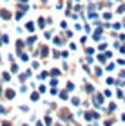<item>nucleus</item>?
Returning <instances> with one entry per match:
<instances>
[{
  "mask_svg": "<svg viewBox=\"0 0 125 126\" xmlns=\"http://www.w3.org/2000/svg\"><path fill=\"white\" fill-rule=\"evenodd\" d=\"M0 15H2V18H4V20H9V18H11L9 11H5V9H2V11H0Z\"/></svg>",
  "mask_w": 125,
  "mask_h": 126,
  "instance_id": "obj_1",
  "label": "nucleus"
},
{
  "mask_svg": "<svg viewBox=\"0 0 125 126\" xmlns=\"http://www.w3.org/2000/svg\"><path fill=\"white\" fill-rule=\"evenodd\" d=\"M11 70L16 72V70H18V65H16V63H11Z\"/></svg>",
  "mask_w": 125,
  "mask_h": 126,
  "instance_id": "obj_2",
  "label": "nucleus"
},
{
  "mask_svg": "<svg viewBox=\"0 0 125 126\" xmlns=\"http://www.w3.org/2000/svg\"><path fill=\"white\" fill-rule=\"evenodd\" d=\"M67 90H69V92H71V90H75V85H73V83H67Z\"/></svg>",
  "mask_w": 125,
  "mask_h": 126,
  "instance_id": "obj_3",
  "label": "nucleus"
},
{
  "mask_svg": "<svg viewBox=\"0 0 125 126\" xmlns=\"http://www.w3.org/2000/svg\"><path fill=\"white\" fill-rule=\"evenodd\" d=\"M42 2H44V4H45V2H47V0H42Z\"/></svg>",
  "mask_w": 125,
  "mask_h": 126,
  "instance_id": "obj_4",
  "label": "nucleus"
},
{
  "mask_svg": "<svg viewBox=\"0 0 125 126\" xmlns=\"http://www.w3.org/2000/svg\"><path fill=\"white\" fill-rule=\"evenodd\" d=\"M0 61H2V56H0Z\"/></svg>",
  "mask_w": 125,
  "mask_h": 126,
  "instance_id": "obj_5",
  "label": "nucleus"
},
{
  "mask_svg": "<svg viewBox=\"0 0 125 126\" xmlns=\"http://www.w3.org/2000/svg\"><path fill=\"white\" fill-rule=\"evenodd\" d=\"M0 94H2V88H0Z\"/></svg>",
  "mask_w": 125,
  "mask_h": 126,
  "instance_id": "obj_6",
  "label": "nucleus"
}]
</instances>
